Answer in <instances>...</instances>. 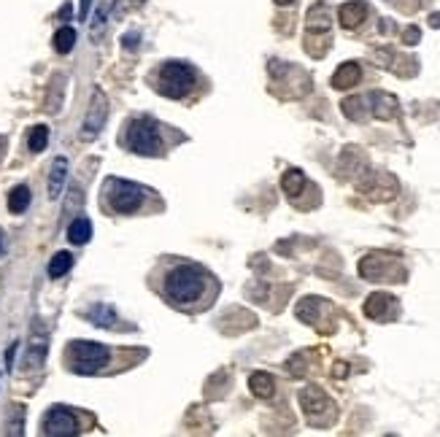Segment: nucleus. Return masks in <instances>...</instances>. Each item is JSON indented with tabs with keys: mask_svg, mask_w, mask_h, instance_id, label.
Returning a JSON list of instances; mask_svg holds the SVG:
<instances>
[{
	"mask_svg": "<svg viewBox=\"0 0 440 437\" xmlns=\"http://www.w3.org/2000/svg\"><path fill=\"white\" fill-rule=\"evenodd\" d=\"M203 289H206V275H203V270H197L192 264H178L165 278V297L173 305L195 303L203 295Z\"/></svg>",
	"mask_w": 440,
	"mask_h": 437,
	"instance_id": "obj_1",
	"label": "nucleus"
},
{
	"mask_svg": "<svg viewBox=\"0 0 440 437\" xmlns=\"http://www.w3.org/2000/svg\"><path fill=\"white\" fill-rule=\"evenodd\" d=\"M111 351L103 343H92V340H73L68 346V362L71 370L79 375H95L97 370H103L108 364Z\"/></svg>",
	"mask_w": 440,
	"mask_h": 437,
	"instance_id": "obj_2",
	"label": "nucleus"
},
{
	"mask_svg": "<svg viewBox=\"0 0 440 437\" xmlns=\"http://www.w3.org/2000/svg\"><path fill=\"white\" fill-rule=\"evenodd\" d=\"M125 143L127 149L140 154V157H157L160 149H162V140H160V130H157V122L149 119V116H138L132 119L127 135H125Z\"/></svg>",
	"mask_w": 440,
	"mask_h": 437,
	"instance_id": "obj_3",
	"label": "nucleus"
},
{
	"mask_svg": "<svg viewBox=\"0 0 440 437\" xmlns=\"http://www.w3.org/2000/svg\"><path fill=\"white\" fill-rule=\"evenodd\" d=\"M359 275L365 281H392L400 284L405 281V267L400 262V257L387 254V251H373L359 262Z\"/></svg>",
	"mask_w": 440,
	"mask_h": 437,
	"instance_id": "obj_4",
	"label": "nucleus"
},
{
	"mask_svg": "<svg viewBox=\"0 0 440 437\" xmlns=\"http://www.w3.org/2000/svg\"><path fill=\"white\" fill-rule=\"evenodd\" d=\"M300 408H303L310 427H330L335 421V416H338L335 402L319 386H306L300 392Z\"/></svg>",
	"mask_w": 440,
	"mask_h": 437,
	"instance_id": "obj_5",
	"label": "nucleus"
},
{
	"mask_svg": "<svg viewBox=\"0 0 440 437\" xmlns=\"http://www.w3.org/2000/svg\"><path fill=\"white\" fill-rule=\"evenodd\" d=\"M106 200L111 211L117 214H135L143 205V186L125 181V178H108L106 181Z\"/></svg>",
	"mask_w": 440,
	"mask_h": 437,
	"instance_id": "obj_6",
	"label": "nucleus"
},
{
	"mask_svg": "<svg viewBox=\"0 0 440 437\" xmlns=\"http://www.w3.org/2000/svg\"><path fill=\"white\" fill-rule=\"evenodd\" d=\"M195 87V71L184 62H165L160 68V92L165 97L181 100L184 95H189Z\"/></svg>",
	"mask_w": 440,
	"mask_h": 437,
	"instance_id": "obj_7",
	"label": "nucleus"
},
{
	"mask_svg": "<svg viewBox=\"0 0 440 437\" xmlns=\"http://www.w3.org/2000/svg\"><path fill=\"white\" fill-rule=\"evenodd\" d=\"M41 432H44L46 437H68V435H79L82 429H79L76 416H73L68 408H60V405H57V408H51L44 416Z\"/></svg>",
	"mask_w": 440,
	"mask_h": 437,
	"instance_id": "obj_8",
	"label": "nucleus"
},
{
	"mask_svg": "<svg viewBox=\"0 0 440 437\" xmlns=\"http://www.w3.org/2000/svg\"><path fill=\"white\" fill-rule=\"evenodd\" d=\"M106 119H108V97H106V92L95 89L92 100H89V111L87 116H84V125H82V138L84 140L97 138L100 130L106 127Z\"/></svg>",
	"mask_w": 440,
	"mask_h": 437,
	"instance_id": "obj_9",
	"label": "nucleus"
},
{
	"mask_svg": "<svg viewBox=\"0 0 440 437\" xmlns=\"http://www.w3.org/2000/svg\"><path fill=\"white\" fill-rule=\"evenodd\" d=\"M359 189H362L370 200H392L397 195V181L387 173H373L367 181L359 184Z\"/></svg>",
	"mask_w": 440,
	"mask_h": 437,
	"instance_id": "obj_10",
	"label": "nucleus"
},
{
	"mask_svg": "<svg viewBox=\"0 0 440 437\" xmlns=\"http://www.w3.org/2000/svg\"><path fill=\"white\" fill-rule=\"evenodd\" d=\"M365 316L367 319H376V321H387L397 316V300L392 295H384V292H376L367 297L365 303Z\"/></svg>",
	"mask_w": 440,
	"mask_h": 437,
	"instance_id": "obj_11",
	"label": "nucleus"
},
{
	"mask_svg": "<svg viewBox=\"0 0 440 437\" xmlns=\"http://www.w3.org/2000/svg\"><path fill=\"white\" fill-rule=\"evenodd\" d=\"M367 103H370V114L378 116V119H395L397 116V97L389 92H370L367 95Z\"/></svg>",
	"mask_w": 440,
	"mask_h": 437,
	"instance_id": "obj_12",
	"label": "nucleus"
},
{
	"mask_svg": "<svg viewBox=\"0 0 440 437\" xmlns=\"http://www.w3.org/2000/svg\"><path fill=\"white\" fill-rule=\"evenodd\" d=\"M367 3L365 0H349V3H343L341 5V11H338V19H341V25L346 27V30H354V27H359L365 19H367Z\"/></svg>",
	"mask_w": 440,
	"mask_h": 437,
	"instance_id": "obj_13",
	"label": "nucleus"
},
{
	"mask_svg": "<svg viewBox=\"0 0 440 437\" xmlns=\"http://www.w3.org/2000/svg\"><path fill=\"white\" fill-rule=\"evenodd\" d=\"M330 11L324 3H316L306 16V27H308V36H330Z\"/></svg>",
	"mask_w": 440,
	"mask_h": 437,
	"instance_id": "obj_14",
	"label": "nucleus"
},
{
	"mask_svg": "<svg viewBox=\"0 0 440 437\" xmlns=\"http://www.w3.org/2000/svg\"><path fill=\"white\" fill-rule=\"evenodd\" d=\"M327 303L321 300V297H306V300H300V305H297V319H303L306 324H310V327H316L319 324V319H321V313L327 310Z\"/></svg>",
	"mask_w": 440,
	"mask_h": 437,
	"instance_id": "obj_15",
	"label": "nucleus"
},
{
	"mask_svg": "<svg viewBox=\"0 0 440 437\" xmlns=\"http://www.w3.org/2000/svg\"><path fill=\"white\" fill-rule=\"evenodd\" d=\"M359 79H362V68H359V62H343V65L335 71V76H332V87L335 89H352L354 84H359Z\"/></svg>",
	"mask_w": 440,
	"mask_h": 437,
	"instance_id": "obj_16",
	"label": "nucleus"
},
{
	"mask_svg": "<svg viewBox=\"0 0 440 437\" xmlns=\"http://www.w3.org/2000/svg\"><path fill=\"white\" fill-rule=\"evenodd\" d=\"M87 319L95 327H103V329H111V327L119 321L117 310L108 305V303H95V305L87 310Z\"/></svg>",
	"mask_w": 440,
	"mask_h": 437,
	"instance_id": "obj_17",
	"label": "nucleus"
},
{
	"mask_svg": "<svg viewBox=\"0 0 440 437\" xmlns=\"http://www.w3.org/2000/svg\"><path fill=\"white\" fill-rule=\"evenodd\" d=\"M65 178H68V160H65V157H57L54 165H51V173H49V197H51V200H57V197L62 195Z\"/></svg>",
	"mask_w": 440,
	"mask_h": 437,
	"instance_id": "obj_18",
	"label": "nucleus"
},
{
	"mask_svg": "<svg viewBox=\"0 0 440 437\" xmlns=\"http://www.w3.org/2000/svg\"><path fill=\"white\" fill-rule=\"evenodd\" d=\"M249 389L254 397H260V399H270L273 394H276V381H273V375H267V373H252L249 375Z\"/></svg>",
	"mask_w": 440,
	"mask_h": 437,
	"instance_id": "obj_19",
	"label": "nucleus"
},
{
	"mask_svg": "<svg viewBox=\"0 0 440 437\" xmlns=\"http://www.w3.org/2000/svg\"><path fill=\"white\" fill-rule=\"evenodd\" d=\"M89 238H92V221L87 216H79L71 221V227H68V240L73 243V246H84Z\"/></svg>",
	"mask_w": 440,
	"mask_h": 437,
	"instance_id": "obj_20",
	"label": "nucleus"
},
{
	"mask_svg": "<svg viewBox=\"0 0 440 437\" xmlns=\"http://www.w3.org/2000/svg\"><path fill=\"white\" fill-rule=\"evenodd\" d=\"M30 200H33L30 186L19 184V186H14V189H11V195H8V211H11V214H25V211H27V205H30Z\"/></svg>",
	"mask_w": 440,
	"mask_h": 437,
	"instance_id": "obj_21",
	"label": "nucleus"
},
{
	"mask_svg": "<svg viewBox=\"0 0 440 437\" xmlns=\"http://www.w3.org/2000/svg\"><path fill=\"white\" fill-rule=\"evenodd\" d=\"M46 351H49V343H46V335L44 332H33V340H30V349H27V367H41V362H44Z\"/></svg>",
	"mask_w": 440,
	"mask_h": 437,
	"instance_id": "obj_22",
	"label": "nucleus"
},
{
	"mask_svg": "<svg viewBox=\"0 0 440 437\" xmlns=\"http://www.w3.org/2000/svg\"><path fill=\"white\" fill-rule=\"evenodd\" d=\"M281 186H284V192H286L289 197H297V195L303 192V186H306L303 171H286V175L281 178Z\"/></svg>",
	"mask_w": 440,
	"mask_h": 437,
	"instance_id": "obj_23",
	"label": "nucleus"
},
{
	"mask_svg": "<svg viewBox=\"0 0 440 437\" xmlns=\"http://www.w3.org/2000/svg\"><path fill=\"white\" fill-rule=\"evenodd\" d=\"M71 267H73V257H71L68 251H57V254L51 257V262H49V275H51V278H62Z\"/></svg>",
	"mask_w": 440,
	"mask_h": 437,
	"instance_id": "obj_24",
	"label": "nucleus"
},
{
	"mask_svg": "<svg viewBox=\"0 0 440 437\" xmlns=\"http://www.w3.org/2000/svg\"><path fill=\"white\" fill-rule=\"evenodd\" d=\"M343 114L352 119V122H362L365 116H367V105H365V100L362 97H349V100H343Z\"/></svg>",
	"mask_w": 440,
	"mask_h": 437,
	"instance_id": "obj_25",
	"label": "nucleus"
},
{
	"mask_svg": "<svg viewBox=\"0 0 440 437\" xmlns=\"http://www.w3.org/2000/svg\"><path fill=\"white\" fill-rule=\"evenodd\" d=\"M73 46H76V30H73V27L57 30V36H54V49H57L60 54H68Z\"/></svg>",
	"mask_w": 440,
	"mask_h": 437,
	"instance_id": "obj_26",
	"label": "nucleus"
},
{
	"mask_svg": "<svg viewBox=\"0 0 440 437\" xmlns=\"http://www.w3.org/2000/svg\"><path fill=\"white\" fill-rule=\"evenodd\" d=\"M46 143H49V127H44V125H38V127H33V132H30V140H27V146H30V151H44Z\"/></svg>",
	"mask_w": 440,
	"mask_h": 437,
	"instance_id": "obj_27",
	"label": "nucleus"
},
{
	"mask_svg": "<svg viewBox=\"0 0 440 437\" xmlns=\"http://www.w3.org/2000/svg\"><path fill=\"white\" fill-rule=\"evenodd\" d=\"M106 14H108V5H100L97 14H95V25H92V38H97L103 33V25H106Z\"/></svg>",
	"mask_w": 440,
	"mask_h": 437,
	"instance_id": "obj_28",
	"label": "nucleus"
},
{
	"mask_svg": "<svg viewBox=\"0 0 440 437\" xmlns=\"http://www.w3.org/2000/svg\"><path fill=\"white\" fill-rule=\"evenodd\" d=\"M419 38H421V33H419V27H408L405 33H402V41L408 46H416L419 44Z\"/></svg>",
	"mask_w": 440,
	"mask_h": 437,
	"instance_id": "obj_29",
	"label": "nucleus"
},
{
	"mask_svg": "<svg viewBox=\"0 0 440 437\" xmlns=\"http://www.w3.org/2000/svg\"><path fill=\"white\" fill-rule=\"evenodd\" d=\"M138 38H140V36H138V33H127V36H125V38H122V46H125V49H138Z\"/></svg>",
	"mask_w": 440,
	"mask_h": 437,
	"instance_id": "obj_30",
	"label": "nucleus"
},
{
	"mask_svg": "<svg viewBox=\"0 0 440 437\" xmlns=\"http://www.w3.org/2000/svg\"><path fill=\"white\" fill-rule=\"evenodd\" d=\"M89 8H92V0H82V11H79V16H82V19H87Z\"/></svg>",
	"mask_w": 440,
	"mask_h": 437,
	"instance_id": "obj_31",
	"label": "nucleus"
},
{
	"mask_svg": "<svg viewBox=\"0 0 440 437\" xmlns=\"http://www.w3.org/2000/svg\"><path fill=\"white\" fill-rule=\"evenodd\" d=\"M140 0H117V8H132V5H138Z\"/></svg>",
	"mask_w": 440,
	"mask_h": 437,
	"instance_id": "obj_32",
	"label": "nucleus"
},
{
	"mask_svg": "<svg viewBox=\"0 0 440 437\" xmlns=\"http://www.w3.org/2000/svg\"><path fill=\"white\" fill-rule=\"evenodd\" d=\"M60 16H62V19H68V16H71V3H65V5L60 8Z\"/></svg>",
	"mask_w": 440,
	"mask_h": 437,
	"instance_id": "obj_33",
	"label": "nucleus"
},
{
	"mask_svg": "<svg viewBox=\"0 0 440 437\" xmlns=\"http://www.w3.org/2000/svg\"><path fill=\"white\" fill-rule=\"evenodd\" d=\"M430 25H432V27H440V14H432V16H430Z\"/></svg>",
	"mask_w": 440,
	"mask_h": 437,
	"instance_id": "obj_34",
	"label": "nucleus"
},
{
	"mask_svg": "<svg viewBox=\"0 0 440 437\" xmlns=\"http://www.w3.org/2000/svg\"><path fill=\"white\" fill-rule=\"evenodd\" d=\"M278 5H289V3H295V0H276Z\"/></svg>",
	"mask_w": 440,
	"mask_h": 437,
	"instance_id": "obj_35",
	"label": "nucleus"
},
{
	"mask_svg": "<svg viewBox=\"0 0 440 437\" xmlns=\"http://www.w3.org/2000/svg\"><path fill=\"white\" fill-rule=\"evenodd\" d=\"M0 257H3V229H0Z\"/></svg>",
	"mask_w": 440,
	"mask_h": 437,
	"instance_id": "obj_36",
	"label": "nucleus"
},
{
	"mask_svg": "<svg viewBox=\"0 0 440 437\" xmlns=\"http://www.w3.org/2000/svg\"><path fill=\"white\" fill-rule=\"evenodd\" d=\"M0 154H3V138H0Z\"/></svg>",
	"mask_w": 440,
	"mask_h": 437,
	"instance_id": "obj_37",
	"label": "nucleus"
}]
</instances>
